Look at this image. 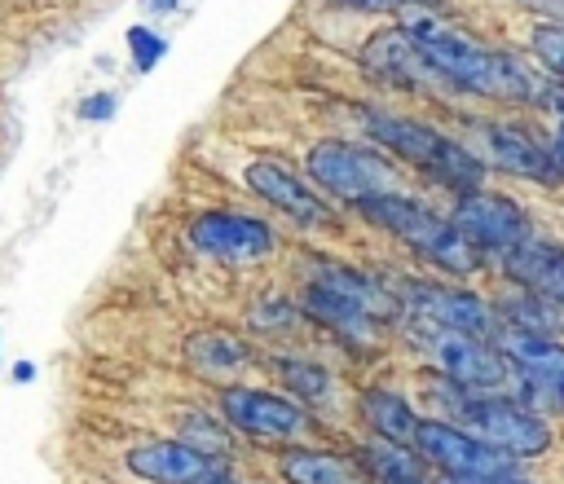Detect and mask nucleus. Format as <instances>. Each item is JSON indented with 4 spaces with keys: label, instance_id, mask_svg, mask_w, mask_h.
Segmentation results:
<instances>
[{
    "label": "nucleus",
    "instance_id": "1",
    "mask_svg": "<svg viewBox=\"0 0 564 484\" xmlns=\"http://www.w3.org/2000/svg\"><path fill=\"white\" fill-rule=\"evenodd\" d=\"M401 31L423 53V62L441 75V84H454V88L480 92V97H498V101H538L542 97L538 75H529L511 53L485 48L476 35L458 31L454 22H445L441 13L423 9V4L405 0Z\"/></svg>",
    "mask_w": 564,
    "mask_h": 484
},
{
    "label": "nucleus",
    "instance_id": "22",
    "mask_svg": "<svg viewBox=\"0 0 564 484\" xmlns=\"http://www.w3.org/2000/svg\"><path fill=\"white\" fill-rule=\"evenodd\" d=\"M361 466L379 484H423V462L410 453V444H397V440H383V436L361 449Z\"/></svg>",
    "mask_w": 564,
    "mask_h": 484
},
{
    "label": "nucleus",
    "instance_id": "33",
    "mask_svg": "<svg viewBox=\"0 0 564 484\" xmlns=\"http://www.w3.org/2000/svg\"><path fill=\"white\" fill-rule=\"evenodd\" d=\"M339 4H361V9H375V0H339Z\"/></svg>",
    "mask_w": 564,
    "mask_h": 484
},
{
    "label": "nucleus",
    "instance_id": "31",
    "mask_svg": "<svg viewBox=\"0 0 564 484\" xmlns=\"http://www.w3.org/2000/svg\"><path fill=\"white\" fill-rule=\"evenodd\" d=\"M551 154H555V167H560V176H564V123H560V132H555V141H551Z\"/></svg>",
    "mask_w": 564,
    "mask_h": 484
},
{
    "label": "nucleus",
    "instance_id": "5",
    "mask_svg": "<svg viewBox=\"0 0 564 484\" xmlns=\"http://www.w3.org/2000/svg\"><path fill=\"white\" fill-rule=\"evenodd\" d=\"M458 422L463 431H471L476 440L511 453V458H533L551 444V431L546 422L524 409L520 400H507V396H463L458 400Z\"/></svg>",
    "mask_w": 564,
    "mask_h": 484
},
{
    "label": "nucleus",
    "instance_id": "12",
    "mask_svg": "<svg viewBox=\"0 0 564 484\" xmlns=\"http://www.w3.org/2000/svg\"><path fill=\"white\" fill-rule=\"evenodd\" d=\"M220 409L251 440H295V436L308 431V418L295 400L260 392V387H229L220 396Z\"/></svg>",
    "mask_w": 564,
    "mask_h": 484
},
{
    "label": "nucleus",
    "instance_id": "6",
    "mask_svg": "<svg viewBox=\"0 0 564 484\" xmlns=\"http://www.w3.org/2000/svg\"><path fill=\"white\" fill-rule=\"evenodd\" d=\"M419 348H423V356H427L454 387L489 392V387H502V383H507V356H502L489 339H480V334L423 326Z\"/></svg>",
    "mask_w": 564,
    "mask_h": 484
},
{
    "label": "nucleus",
    "instance_id": "26",
    "mask_svg": "<svg viewBox=\"0 0 564 484\" xmlns=\"http://www.w3.org/2000/svg\"><path fill=\"white\" fill-rule=\"evenodd\" d=\"M533 53L542 57L546 70L564 75V22H542L533 31Z\"/></svg>",
    "mask_w": 564,
    "mask_h": 484
},
{
    "label": "nucleus",
    "instance_id": "16",
    "mask_svg": "<svg viewBox=\"0 0 564 484\" xmlns=\"http://www.w3.org/2000/svg\"><path fill=\"white\" fill-rule=\"evenodd\" d=\"M366 70L388 79V84H401V88H423V84H441V75L423 62V53L410 44L405 31H379L366 48Z\"/></svg>",
    "mask_w": 564,
    "mask_h": 484
},
{
    "label": "nucleus",
    "instance_id": "10",
    "mask_svg": "<svg viewBox=\"0 0 564 484\" xmlns=\"http://www.w3.org/2000/svg\"><path fill=\"white\" fill-rule=\"evenodd\" d=\"M480 163H494L502 172H516V176H529V180H560V167H555V154L551 145H542L529 128H516V123H476L471 128V145H467Z\"/></svg>",
    "mask_w": 564,
    "mask_h": 484
},
{
    "label": "nucleus",
    "instance_id": "11",
    "mask_svg": "<svg viewBox=\"0 0 564 484\" xmlns=\"http://www.w3.org/2000/svg\"><path fill=\"white\" fill-rule=\"evenodd\" d=\"M189 242L194 251L212 255V260H229V264H251L264 260L273 251V229L256 216H238V211H203L189 224Z\"/></svg>",
    "mask_w": 564,
    "mask_h": 484
},
{
    "label": "nucleus",
    "instance_id": "3",
    "mask_svg": "<svg viewBox=\"0 0 564 484\" xmlns=\"http://www.w3.org/2000/svg\"><path fill=\"white\" fill-rule=\"evenodd\" d=\"M357 207L370 224L397 233L405 246H414L423 260H432L445 273H471L480 264V251L454 229V220H441L436 211H427L423 202H414L405 194H375Z\"/></svg>",
    "mask_w": 564,
    "mask_h": 484
},
{
    "label": "nucleus",
    "instance_id": "30",
    "mask_svg": "<svg viewBox=\"0 0 564 484\" xmlns=\"http://www.w3.org/2000/svg\"><path fill=\"white\" fill-rule=\"evenodd\" d=\"M524 9H538V13H551V18H560L564 22V0H520Z\"/></svg>",
    "mask_w": 564,
    "mask_h": 484
},
{
    "label": "nucleus",
    "instance_id": "8",
    "mask_svg": "<svg viewBox=\"0 0 564 484\" xmlns=\"http://www.w3.org/2000/svg\"><path fill=\"white\" fill-rule=\"evenodd\" d=\"M397 304H405V312L419 326H436V330H467L489 339L498 326L494 308L485 299H476L471 290H454V286H432V282H401L397 286Z\"/></svg>",
    "mask_w": 564,
    "mask_h": 484
},
{
    "label": "nucleus",
    "instance_id": "32",
    "mask_svg": "<svg viewBox=\"0 0 564 484\" xmlns=\"http://www.w3.org/2000/svg\"><path fill=\"white\" fill-rule=\"evenodd\" d=\"M150 9H159V13H163V9H172V0H150Z\"/></svg>",
    "mask_w": 564,
    "mask_h": 484
},
{
    "label": "nucleus",
    "instance_id": "13",
    "mask_svg": "<svg viewBox=\"0 0 564 484\" xmlns=\"http://www.w3.org/2000/svg\"><path fill=\"white\" fill-rule=\"evenodd\" d=\"M498 352L511 361V370H520L524 387L542 405L564 409V348L555 339H542V334H524V330H507L502 326Z\"/></svg>",
    "mask_w": 564,
    "mask_h": 484
},
{
    "label": "nucleus",
    "instance_id": "24",
    "mask_svg": "<svg viewBox=\"0 0 564 484\" xmlns=\"http://www.w3.org/2000/svg\"><path fill=\"white\" fill-rule=\"evenodd\" d=\"M278 374L291 383V392H300V396H308V400L326 396V387H330V378H326V370H322L317 361H295V356H282V361H278Z\"/></svg>",
    "mask_w": 564,
    "mask_h": 484
},
{
    "label": "nucleus",
    "instance_id": "34",
    "mask_svg": "<svg viewBox=\"0 0 564 484\" xmlns=\"http://www.w3.org/2000/svg\"><path fill=\"white\" fill-rule=\"evenodd\" d=\"M203 484H229V480H225V475H212V480H203Z\"/></svg>",
    "mask_w": 564,
    "mask_h": 484
},
{
    "label": "nucleus",
    "instance_id": "15",
    "mask_svg": "<svg viewBox=\"0 0 564 484\" xmlns=\"http://www.w3.org/2000/svg\"><path fill=\"white\" fill-rule=\"evenodd\" d=\"M242 180H247L269 207H278L282 216H295L300 224H322V220L330 216V207L317 198V189H313L308 180H300L291 167L273 163V158H256V163H247Z\"/></svg>",
    "mask_w": 564,
    "mask_h": 484
},
{
    "label": "nucleus",
    "instance_id": "21",
    "mask_svg": "<svg viewBox=\"0 0 564 484\" xmlns=\"http://www.w3.org/2000/svg\"><path fill=\"white\" fill-rule=\"evenodd\" d=\"M361 418L375 436L383 440H397V444H414V431H419V414L397 396V392H383V387H370L361 396Z\"/></svg>",
    "mask_w": 564,
    "mask_h": 484
},
{
    "label": "nucleus",
    "instance_id": "7",
    "mask_svg": "<svg viewBox=\"0 0 564 484\" xmlns=\"http://www.w3.org/2000/svg\"><path fill=\"white\" fill-rule=\"evenodd\" d=\"M414 449L441 466L445 475L454 480H471V475H516V462L511 453L476 440L471 431L463 427H449V422H432V418H419V431H414Z\"/></svg>",
    "mask_w": 564,
    "mask_h": 484
},
{
    "label": "nucleus",
    "instance_id": "19",
    "mask_svg": "<svg viewBox=\"0 0 564 484\" xmlns=\"http://www.w3.org/2000/svg\"><path fill=\"white\" fill-rule=\"evenodd\" d=\"M498 321L507 330H524V334H542V339H560L564 334V304L533 290V286H516L511 295L498 299Z\"/></svg>",
    "mask_w": 564,
    "mask_h": 484
},
{
    "label": "nucleus",
    "instance_id": "35",
    "mask_svg": "<svg viewBox=\"0 0 564 484\" xmlns=\"http://www.w3.org/2000/svg\"><path fill=\"white\" fill-rule=\"evenodd\" d=\"M379 4H405V0H375V9H379Z\"/></svg>",
    "mask_w": 564,
    "mask_h": 484
},
{
    "label": "nucleus",
    "instance_id": "20",
    "mask_svg": "<svg viewBox=\"0 0 564 484\" xmlns=\"http://www.w3.org/2000/svg\"><path fill=\"white\" fill-rule=\"evenodd\" d=\"M278 475L286 484H366L352 462L335 453H317V449H286L278 458Z\"/></svg>",
    "mask_w": 564,
    "mask_h": 484
},
{
    "label": "nucleus",
    "instance_id": "18",
    "mask_svg": "<svg viewBox=\"0 0 564 484\" xmlns=\"http://www.w3.org/2000/svg\"><path fill=\"white\" fill-rule=\"evenodd\" d=\"M502 268L520 282V286H533L551 299L564 304V246H546V242H520L511 251H502Z\"/></svg>",
    "mask_w": 564,
    "mask_h": 484
},
{
    "label": "nucleus",
    "instance_id": "17",
    "mask_svg": "<svg viewBox=\"0 0 564 484\" xmlns=\"http://www.w3.org/2000/svg\"><path fill=\"white\" fill-rule=\"evenodd\" d=\"M308 286L330 290L335 299H344V304L361 308V312H366V317H375V321H388V317H397V308H401V304H397V295H392L388 286H379V282H370L366 273L344 268V264H317Z\"/></svg>",
    "mask_w": 564,
    "mask_h": 484
},
{
    "label": "nucleus",
    "instance_id": "29",
    "mask_svg": "<svg viewBox=\"0 0 564 484\" xmlns=\"http://www.w3.org/2000/svg\"><path fill=\"white\" fill-rule=\"evenodd\" d=\"M449 484H529V480H520V475H471V480H454L449 475Z\"/></svg>",
    "mask_w": 564,
    "mask_h": 484
},
{
    "label": "nucleus",
    "instance_id": "27",
    "mask_svg": "<svg viewBox=\"0 0 564 484\" xmlns=\"http://www.w3.org/2000/svg\"><path fill=\"white\" fill-rule=\"evenodd\" d=\"M128 48H132V62H137L141 70H150V66L163 57L167 44H163L154 31H145V26H132V31H128Z\"/></svg>",
    "mask_w": 564,
    "mask_h": 484
},
{
    "label": "nucleus",
    "instance_id": "4",
    "mask_svg": "<svg viewBox=\"0 0 564 484\" xmlns=\"http://www.w3.org/2000/svg\"><path fill=\"white\" fill-rule=\"evenodd\" d=\"M308 180H317V189L344 198V202H366L375 194H397V167L366 145H348V141H322L308 150L304 158Z\"/></svg>",
    "mask_w": 564,
    "mask_h": 484
},
{
    "label": "nucleus",
    "instance_id": "25",
    "mask_svg": "<svg viewBox=\"0 0 564 484\" xmlns=\"http://www.w3.org/2000/svg\"><path fill=\"white\" fill-rule=\"evenodd\" d=\"M181 422H189V427H181L176 440H185V444H194V449H203V453H225V449H229L225 431H216L212 418H203V414H181Z\"/></svg>",
    "mask_w": 564,
    "mask_h": 484
},
{
    "label": "nucleus",
    "instance_id": "14",
    "mask_svg": "<svg viewBox=\"0 0 564 484\" xmlns=\"http://www.w3.org/2000/svg\"><path fill=\"white\" fill-rule=\"evenodd\" d=\"M128 466L141 475V480H154V484H203L212 475H225L220 462L185 440H150V444H137L128 453Z\"/></svg>",
    "mask_w": 564,
    "mask_h": 484
},
{
    "label": "nucleus",
    "instance_id": "28",
    "mask_svg": "<svg viewBox=\"0 0 564 484\" xmlns=\"http://www.w3.org/2000/svg\"><path fill=\"white\" fill-rule=\"evenodd\" d=\"M110 110H115V97H88V101L79 106L84 119H110Z\"/></svg>",
    "mask_w": 564,
    "mask_h": 484
},
{
    "label": "nucleus",
    "instance_id": "2",
    "mask_svg": "<svg viewBox=\"0 0 564 484\" xmlns=\"http://www.w3.org/2000/svg\"><path fill=\"white\" fill-rule=\"evenodd\" d=\"M366 128H370V136H375L379 145H388L392 154H401L405 163H414L419 172H427L432 180H441V185H449V189H458V194L480 189L485 163H480L467 145L441 136L436 128H427V123H419V119L388 114V110H366Z\"/></svg>",
    "mask_w": 564,
    "mask_h": 484
},
{
    "label": "nucleus",
    "instance_id": "9",
    "mask_svg": "<svg viewBox=\"0 0 564 484\" xmlns=\"http://www.w3.org/2000/svg\"><path fill=\"white\" fill-rule=\"evenodd\" d=\"M454 229L476 246V251H511L529 238V220L524 211L502 198V194H485V189H467L454 202Z\"/></svg>",
    "mask_w": 564,
    "mask_h": 484
},
{
    "label": "nucleus",
    "instance_id": "23",
    "mask_svg": "<svg viewBox=\"0 0 564 484\" xmlns=\"http://www.w3.org/2000/svg\"><path fill=\"white\" fill-rule=\"evenodd\" d=\"M189 356H203V365H212V370H220V365H242L247 361V348L238 343V339H229V334H194L189 339Z\"/></svg>",
    "mask_w": 564,
    "mask_h": 484
}]
</instances>
